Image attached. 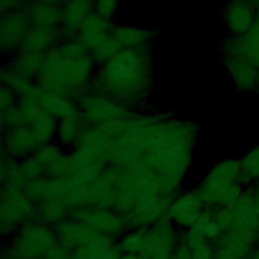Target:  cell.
<instances>
[{
	"instance_id": "cell-3",
	"label": "cell",
	"mask_w": 259,
	"mask_h": 259,
	"mask_svg": "<svg viewBox=\"0 0 259 259\" xmlns=\"http://www.w3.org/2000/svg\"><path fill=\"white\" fill-rule=\"evenodd\" d=\"M110 37L118 51L141 47L147 41L150 33L147 30H142L132 27H117L110 31Z\"/></svg>"
},
{
	"instance_id": "cell-9",
	"label": "cell",
	"mask_w": 259,
	"mask_h": 259,
	"mask_svg": "<svg viewBox=\"0 0 259 259\" xmlns=\"http://www.w3.org/2000/svg\"><path fill=\"white\" fill-rule=\"evenodd\" d=\"M117 0H96V13L107 18L115 10Z\"/></svg>"
},
{
	"instance_id": "cell-7",
	"label": "cell",
	"mask_w": 259,
	"mask_h": 259,
	"mask_svg": "<svg viewBox=\"0 0 259 259\" xmlns=\"http://www.w3.org/2000/svg\"><path fill=\"white\" fill-rule=\"evenodd\" d=\"M30 17L36 23V26L53 27L54 23L62 18V15L56 8L39 3L33 8L31 7Z\"/></svg>"
},
{
	"instance_id": "cell-2",
	"label": "cell",
	"mask_w": 259,
	"mask_h": 259,
	"mask_svg": "<svg viewBox=\"0 0 259 259\" xmlns=\"http://www.w3.org/2000/svg\"><path fill=\"white\" fill-rule=\"evenodd\" d=\"M81 42L89 50L94 51L110 34V27L106 18L97 13L89 14L80 27Z\"/></svg>"
},
{
	"instance_id": "cell-1",
	"label": "cell",
	"mask_w": 259,
	"mask_h": 259,
	"mask_svg": "<svg viewBox=\"0 0 259 259\" xmlns=\"http://www.w3.org/2000/svg\"><path fill=\"white\" fill-rule=\"evenodd\" d=\"M150 56L143 47L123 49L107 60L96 76V88L120 98H135L151 84Z\"/></svg>"
},
{
	"instance_id": "cell-5",
	"label": "cell",
	"mask_w": 259,
	"mask_h": 259,
	"mask_svg": "<svg viewBox=\"0 0 259 259\" xmlns=\"http://www.w3.org/2000/svg\"><path fill=\"white\" fill-rule=\"evenodd\" d=\"M27 19L22 15L15 13L8 15L6 20L2 21V42L8 46L18 41L22 35L25 36Z\"/></svg>"
},
{
	"instance_id": "cell-4",
	"label": "cell",
	"mask_w": 259,
	"mask_h": 259,
	"mask_svg": "<svg viewBox=\"0 0 259 259\" xmlns=\"http://www.w3.org/2000/svg\"><path fill=\"white\" fill-rule=\"evenodd\" d=\"M91 0H70L62 14L64 25L67 29L75 30L80 28L87 18Z\"/></svg>"
},
{
	"instance_id": "cell-8",
	"label": "cell",
	"mask_w": 259,
	"mask_h": 259,
	"mask_svg": "<svg viewBox=\"0 0 259 259\" xmlns=\"http://www.w3.org/2000/svg\"><path fill=\"white\" fill-rule=\"evenodd\" d=\"M38 54L39 52L28 51L25 56H20L15 64V70L19 72L18 74L28 75L33 74L34 72H36V70H41L44 62H41V60L37 58Z\"/></svg>"
},
{
	"instance_id": "cell-6",
	"label": "cell",
	"mask_w": 259,
	"mask_h": 259,
	"mask_svg": "<svg viewBox=\"0 0 259 259\" xmlns=\"http://www.w3.org/2000/svg\"><path fill=\"white\" fill-rule=\"evenodd\" d=\"M55 36L56 33L53 27L36 26L33 30L27 33L23 44H25L27 51L39 52L41 49L48 47L50 42L54 40Z\"/></svg>"
}]
</instances>
